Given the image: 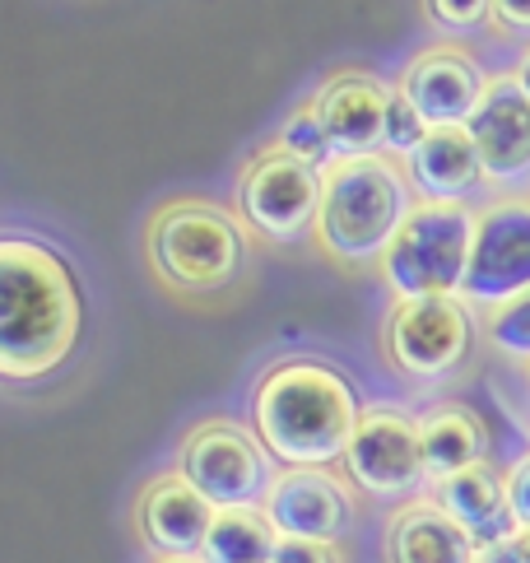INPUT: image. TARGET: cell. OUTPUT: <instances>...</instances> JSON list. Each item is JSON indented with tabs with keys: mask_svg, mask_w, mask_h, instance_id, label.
Segmentation results:
<instances>
[{
	"mask_svg": "<svg viewBox=\"0 0 530 563\" xmlns=\"http://www.w3.org/2000/svg\"><path fill=\"white\" fill-rule=\"evenodd\" d=\"M85 331L75 271L33 238L0 243V377L37 382L56 373Z\"/></svg>",
	"mask_w": 530,
	"mask_h": 563,
	"instance_id": "cell-1",
	"label": "cell"
},
{
	"mask_svg": "<svg viewBox=\"0 0 530 563\" xmlns=\"http://www.w3.org/2000/svg\"><path fill=\"white\" fill-rule=\"evenodd\" d=\"M363 419L358 391L321 358H284L252 391V433L279 466H335Z\"/></svg>",
	"mask_w": 530,
	"mask_h": 563,
	"instance_id": "cell-2",
	"label": "cell"
},
{
	"mask_svg": "<svg viewBox=\"0 0 530 563\" xmlns=\"http://www.w3.org/2000/svg\"><path fill=\"white\" fill-rule=\"evenodd\" d=\"M415 200L410 173L391 154L335 158L321 168L317 247L340 266H377Z\"/></svg>",
	"mask_w": 530,
	"mask_h": 563,
	"instance_id": "cell-3",
	"label": "cell"
},
{
	"mask_svg": "<svg viewBox=\"0 0 530 563\" xmlns=\"http://www.w3.org/2000/svg\"><path fill=\"white\" fill-rule=\"evenodd\" d=\"M145 252L168 289L219 294L238 279L247 238H242L238 219L214 200H168L150 214Z\"/></svg>",
	"mask_w": 530,
	"mask_h": 563,
	"instance_id": "cell-4",
	"label": "cell"
},
{
	"mask_svg": "<svg viewBox=\"0 0 530 563\" xmlns=\"http://www.w3.org/2000/svg\"><path fill=\"white\" fill-rule=\"evenodd\" d=\"M479 210L465 200H415L391 247L382 252L377 275L396 298H433L461 294L471 266Z\"/></svg>",
	"mask_w": 530,
	"mask_h": 563,
	"instance_id": "cell-5",
	"label": "cell"
},
{
	"mask_svg": "<svg viewBox=\"0 0 530 563\" xmlns=\"http://www.w3.org/2000/svg\"><path fill=\"white\" fill-rule=\"evenodd\" d=\"M177 471L206 494L214 508H261L275 485V456L265 442L229 419H206L181 442Z\"/></svg>",
	"mask_w": 530,
	"mask_h": 563,
	"instance_id": "cell-6",
	"label": "cell"
},
{
	"mask_svg": "<svg viewBox=\"0 0 530 563\" xmlns=\"http://www.w3.org/2000/svg\"><path fill=\"white\" fill-rule=\"evenodd\" d=\"M386 358L419 382H433L456 373L475 345V317L461 294H433V298H396L391 317L382 331Z\"/></svg>",
	"mask_w": 530,
	"mask_h": 563,
	"instance_id": "cell-7",
	"label": "cell"
},
{
	"mask_svg": "<svg viewBox=\"0 0 530 563\" xmlns=\"http://www.w3.org/2000/svg\"><path fill=\"white\" fill-rule=\"evenodd\" d=\"M238 214L270 243H298L317 229L321 214V168L289 150L256 154L238 177Z\"/></svg>",
	"mask_w": 530,
	"mask_h": 563,
	"instance_id": "cell-8",
	"label": "cell"
},
{
	"mask_svg": "<svg viewBox=\"0 0 530 563\" xmlns=\"http://www.w3.org/2000/svg\"><path fill=\"white\" fill-rule=\"evenodd\" d=\"M526 289H530V200L507 196L479 210L461 298L471 308L494 312Z\"/></svg>",
	"mask_w": 530,
	"mask_h": 563,
	"instance_id": "cell-9",
	"label": "cell"
},
{
	"mask_svg": "<svg viewBox=\"0 0 530 563\" xmlns=\"http://www.w3.org/2000/svg\"><path fill=\"white\" fill-rule=\"evenodd\" d=\"M344 475L373 498H415L428 479L419 419L391 406H363L350 452H344Z\"/></svg>",
	"mask_w": 530,
	"mask_h": 563,
	"instance_id": "cell-10",
	"label": "cell"
},
{
	"mask_svg": "<svg viewBox=\"0 0 530 563\" xmlns=\"http://www.w3.org/2000/svg\"><path fill=\"white\" fill-rule=\"evenodd\" d=\"M391 98L377 75L368 70H340L308 98L317 122L331 140L335 158H368L386 154V131H391Z\"/></svg>",
	"mask_w": 530,
	"mask_h": 563,
	"instance_id": "cell-11",
	"label": "cell"
},
{
	"mask_svg": "<svg viewBox=\"0 0 530 563\" xmlns=\"http://www.w3.org/2000/svg\"><path fill=\"white\" fill-rule=\"evenodd\" d=\"M265 517L279 536H298V540H335L344 536L354 517V498L350 485L335 479L331 471L317 466H284L275 475L270 494H265Z\"/></svg>",
	"mask_w": 530,
	"mask_h": 563,
	"instance_id": "cell-12",
	"label": "cell"
},
{
	"mask_svg": "<svg viewBox=\"0 0 530 563\" xmlns=\"http://www.w3.org/2000/svg\"><path fill=\"white\" fill-rule=\"evenodd\" d=\"M484 70L475 66V56L456 43H438L419 52L410 66L400 70V93L415 103L423 117V126H465L471 112L484 98Z\"/></svg>",
	"mask_w": 530,
	"mask_h": 563,
	"instance_id": "cell-13",
	"label": "cell"
},
{
	"mask_svg": "<svg viewBox=\"0 0 530 563\" xmlns=\"http://www.w3.org/2000/svg\"><path fill=\"white\" fill-rule=\"evenodd\" d=\"M465 126H471L479 145L488 187H507L530 177V93L521 89L517 70L488 79L479 108L471 112Z\"/></svg>",
	"mask_w": 530,
	"mask_h": 563,
	"instance_id": "cell-14",
	"label": "cell"
},
{
	"mask_svg": "<svg viewBox=\"0 0 530 563\" xmlns=\"http://www.w3.org/2000/svg\"><path fill=\"white\" fill-rule=\"evenodd\" d=\"M214 512H219L214 503L181 471H173L145 485V494L135 503V527L158 559H200Z\"/></svg>",
	"mask_w": 530,
	"mask_h": 563,
	"instance_id": "cell-15",
	"label": "cell"
},
{
	"mask_svg": "<svg viewBox=\"0 0 530 563\" xmlns=\"http://www.w3.org/2000/svg\"><path fill=\"white\" fill-rule=\"evenodd\" d=\"M405 173L419 200H465L488 183L471 126H428L415 154L405 158Z\"/></svg>",
	"mask_w": 530,
	"mask_h": 563,
	"instance_id": "cell-16",
	"label": "cell"
},
{
	"mask_svg": "<svg viewBox=\"0 0 530 563\" xmlns=\"http://www.w3.org/2000/svg\"><path fill=\"white\" fill-rule=\"evenodd\" d=\"M475 536L438 498H410L386 531L391 563H475Z\"/></svg>",
	"mask_w": 530,
	"mask_h": 563,
	"instance_id": "cell-17",
	"label": "cell"
},
{
	"mask_svg": "<svg viewBox=\"0 0 530 563\" xmlns=\"http://www.w3.org/2000/svg\"><path fill=\"white\" fill-rule=\"evenodd\" d=\"M433 498L461 521L465 531L475 536V545H484V540H498L507 531H517L512 508H507V479L488 471V461H479V466H471V471H456V475L438 479Z\"/></svg>",
	"mask_w": 530,
	"mask_h": 563,
	"instance_id": "cell-18",
	"label": "cell"
},
{
	"mask_svg": "<svg viewBox=\"0 0 530 563\" xmlns=\"http://www.w3.org/2000/svg\"><path fill=\"white\" fill-rule=\"evenodd\" d=\"M419 442H423V466L433 485L456 471L479 466L488 452L484 424L465 406H433L428 415H419Z\"/></svg>",
	"mask_w": 530,
	"mask_h": 563,
	"instance_id": "cell-19",
	"label": "cell"
},
{
	"mask_svg": "<svg viewBox=\"0 0 530 563\" xmlns=\"http://www.w3.org/2000/svg\"><path fill=\"white\" fill-rule=\"evenodd\" d=\"M275 545H279V531L270 527L265 508H219L200 559L206 563H270Z\"/></svg>",
	"mask_w": 530,
	"mask_h": 563,
	"instance_id": "cell-20",
	"label": "cell"
},
{
	"mask_svg": "<svg viewBox=\"0 0 530 563\" xmlns=\"http://www.w3.org/2000/svg\"><path fill=\"white\" fill-rule=\"evenodd\" d=\"M484 340L498 354L530 364V289L517 294L512 303H503V308H494V312L484 317Z\"/></svg>",
	"mask_w": 530,
	"mask_h": 563,
	"instance_id": "cell-21",
	"label": "cell"
},
{
	"mask_svg": "<svg viewBox=\"0 0 530 563\" xmlns=\"http://www.w3.org/2000/svg\"><path fill=\"white\" fill-rule=\"evenodd\" d=\"M279 150H289V154H298V158H308V164H317V168L335 164L331 140H325V131H321V122H317L312 103H302V108L289 117V122H284V131H279Z\"/></svg>",
	"mask_w": 530,
	"mask_h": 563,
	"instance_id": "cell-22",
	"label": "cell"
},
{
	"mask_svg": "<svg viewBox=\"0 0 530 563\" xmlns=\"http://www.w3.org/2000/svg\"><path fill=\"white\" fill-rule=\"evenodd\" d=\"M428 135V126H423V117L415 112V103L405 98L400 89H396V98H391V131H386V154H400V158H410L415 154V145Z\"/></svg>",
	"mask_w": 530,
	"mask_h": 563,
	"instance_id": "cell-23",
	"label": "cell"
},
{
	"mask_svg": "<svg viewBox=\"0 0 530 563\" xmlns=\"http://www.w3.org/2000/svg\"><path fill=\"white\" fill-rule=\"evenodd\" d=\"M423 14L438 29H479L494 14V0H423Z\"/></svg>",
	"mask_w": 530,
	"mask_h": 563,
	"instance_id": "cell-24",
	"label": "cell"
},
{
	"mask_svg": "<svg viewBox=\"0 0 530 563\" xmlns=\"http://www.w3.org/2000/svg\"><path fill=\"white\" fill-rule=\"evenodd\" d=\"M270 563H340L331 540H298V536H279V545Z\"/></svg>",
	"mask_w": 530,
	"mask_h": 563,
	"instance_id": "cell-25",
	"label": "cell"
},
{
	"mask_svg": "<svg viewBox=\"0 0 530 563\" xmlns=\"http://www.w3.org/2000/svg\"><path fill=\"white\" fill-rule=\"evenodd\" d=\"M475 563H530V527H517L498 540H484L475 550Z\"/></svg>",
	"mask_w": 530,
	"mask_h": 563,
	"instance_id": "cell-26",
	"label": "cell"
},
{
	"mask_svg": "<svg viewBox=\"0 0 530 563\" xmlns=\"http://www.w3.org/2000/svg\"><path fill=\"white\" fill-rule=\"evenodd\" d=\"M503 479H507V508H512V521L517 527H530V452L521 461H512V471Z\"/></svg>",
	"mask_w": 530,
	"mask_h": 563,
	"instance_id": "cell-27",
	"label": "cell"
},
{
	"mask_svg": "<svg viewBox=\"0 0 530 563\" xmlns=\"http://www.w3.org/2000/svg\"><path fill=\"white\" fill-rule=\"evenodd\" d=\"M488 24L503 33H530V0H494Z\"/></svg>",
	"mask_w": 530,
	"mask_h": 563,
	"instance_id": "cell-28",
	"label": "cell"
},
{
	"mask_svg": "<svg viewBox=\"0 0 530 563\" xmlns=\"http://www.w3.org/2000/svg\"><path fill=\"white\" fill-rule=\"evenodd\" d=\"M517 79H521V89L530 93V47L521 52V62H517Z\"/></svg>",
	"mask_w": 530,
	"mask_h": 563,
	"instance_id": "cell-29",
	"label": "cell"
},
{
	"mask_svg": "<svg viewBox=\"0 0 530 563\" xmlns=\"http://www.w3.org/2000/svg\"><path fill=\"white\" fill-rule=\"evenodd\" d=\"M158 563H206V559H158Z\"/></svg>",
	"mask_w": 530,
	"mask_h": 563,
	"instance_id": "cell-30",
	"label": "cell"
},
{
	"mask_svg": "<svg viewBox=\"0 0 530 563\" xmlns=\"http://www.w3.org/2000/svg\"><path fill=\"white\" fill-rule=\"evenodd\" d=\"M526 377H530V364H526Z\"/></svg>",
	"mask_w": 530,
	"mask_h": 563,
	"instance_id": "cell-31",
	"label": "cell"
}]
</instances>
